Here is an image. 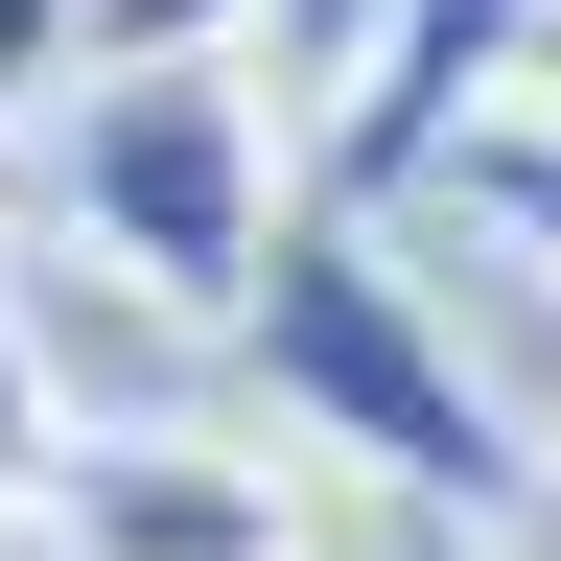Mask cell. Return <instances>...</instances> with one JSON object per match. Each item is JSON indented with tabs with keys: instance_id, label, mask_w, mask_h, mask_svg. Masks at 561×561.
Returning <instances> with one entry per match:
<instances>
[{
	"instance_id": "cell-1",
	"label": "cell",
	"mask_w": 561,
	"mask_h": 561,
	"mask_svg": "<svg viewBox=\"0 0 561 561\" xmlns=\"http://www.w3.org/2000/svg\"><path fill=\"white\" fill-rule=\"evenodd\" d=\"M234 375L280 421V468H351L375 515L421 538H515L561 515V468H538V421L468 375V328H445V280H398L375 210H280V257H257V305H234Z\"/></svg>"
},
{
	"instance_id": "cell-2",
	"label": "cell",
	"mask_w": 561,
	"mask_h": 561,
	"mask_svg": "<svg viewBox=\"0 0 561 561\" xmlns=\"http://www.w3.org/2000/svg\"><path fill=\"white\" fill-rule=\"evenodd\" d=\"M47 210L164 328H234L280 210H305V117L257 94V47H70L47 70Z\"/></svg>"
},
{
	"instance_id": "cell-3",
	"label": "cell",
	"mask_w": 561,
	"mask_h": 561,
	"mask_svg": "<svg viewBox=\"0 0 561 561\" xmlns=\"http://www.w3.org/2000/svg\"><path fill=\"white\" fill-rule=\"evenodd\" d=\"M515 47H538V0H351V70H328V117H305V187L328 210L445 187V140L515 94Z\"/></svg>"
},
{
	"instance_id": "cell-4",
	"label": "cell",
	"mask_w": 561,
	"mask_h": 561,
	"mask_svg": "<svg viewBox=\"0 0 561 561\" xmlns=\"http://www.w3.org/2000/svg\"><path fill=\"white\" fill-rule=\"evenodd\" d=\"M47 561H305V468L280 445H187V421H70V468L24 491Z\"/></svg>"
},
{
	"instance_id": "cell-5",
	"label": "cell",
	"mask_w": 561,
	"mask_h": 561,
	"mask_svg": "<svg viewBox=\"0 0 561 561\" xmlns=\"http://www.w3.org/2000/svg\"><path fill=\"white\" fill-rule=\"evenodd\" d=\"M445 210H468V234H515V257L561 280V117H468V140H445Z\"/></svg>"
},
{
	"instance_id": "cell-6",
	"label": "cell",
	"mask_w": 561,
	"mask_h": 561,
	"mask_svg": "<svg viewBox=\"0 0 561 561\" xmlns=\"http://www.w3.org/2000/svg\"><path fill=\"white\" fill-rule=\"evenodd\" d=\"M70 468V375H47V328H24V280H0V515Z\"/></svg>"
},
{
	"instance_id": "cell-7",
	"label": "cell",
	"mask_w": 561,
	"mask_h": 561,
	"mask_svg": "<svg viewBox=\"0 0 561 561\" xmlns=\"http://www.w3.org/2000/svg\"><path fill=\"white\" fill-rule=\"evenodd\" d=\"M234 24H280V0H94V47H234Z\"/></svg>"
},
{
	"instance_id": "cell-8",
	"label": "cell",
	"mask_w": 561,
	"mask_h": 561,
	"mask_svg": "<svg viewBox=\"0 0 561 561\" xmlns=\"http://www.w3.org/2000/svg\"><path fill=\"white\" fill-rule=\"evenodd\" d=\"M491 117H561V0H538V47H515V94H491Z\"/></svg>"
},
{
	"instance_id": "cell-9",
	"label": "cell",
	"mask_w": 561,
	"mask_h": 561,
	"mask_svg": "<svg viewBox=\"0 0 561 561\" xmlns=\"http://www.w3.org/2000/svg\"><path fill=\"white\" fill-rule=\"evenodd\" d=\"M421 561H491V538H421Z\"/></svg>"
},
{
	"instance_id": "cell-10",
	"label": "cell",
	"mask_w": 561,
	"mask_h": 561,
	"mask_svg": "<svg viewBox=\"0 0 561 561\" xmlns=\"http://www.w3.org/2000/svg\"><path fill=\"white\" fill-rule=\"evenodd\" d=\"M538 468H561V445H538Z\"/></svg>"
}]
</instances>
